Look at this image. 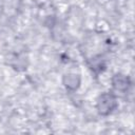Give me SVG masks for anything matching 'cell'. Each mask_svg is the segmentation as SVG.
<instances>
[{"label":"cell","instance_id":"1","mask_svg":"<svg viewBox=\"0 0 135 135\" xmlns=\"http://www.w3.org/2000/svg\"><path fill=\"white\" fill-rule=\"evenodd\" d=\"M115 105H116L115 98L110 94H103L98 101V109L99 112L102 114H108L115 108Z\"/></svg>","mask_w":135,"mask_h":135},{"label":"cell","instance_id":"2","mask_svg":"<svg viewBox=\"0 0 135 135\" xmlns=\"http://www.w3.org/2000/svg\"><path fill=\"white\" fill-rule=\"evenodd\" d=\"M128 84H129V80L128 78L126 77H122V76H116L115 79H114V85L118 89V90H121V89H126L128 88Z\"/></svg>","mask_w":135,"mask_h":135}]
</instances>
